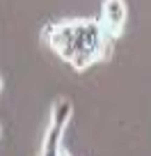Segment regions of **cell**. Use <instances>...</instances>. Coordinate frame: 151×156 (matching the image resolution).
<instances>
[{"label": "cell", "mask_w": 151, "mask_h": 156, "mask_svg": "<svg viewBox=\"0 0 151 156\" xmlns=\"http://www.w3.org/2000/svg\"><path fill=\"white\" fill-rule=\"evenodd\" d=\"M44 37L48 39L50 48L76 71H83L98 60L110 58L115 44L110 37H105L103 25L94 19L50 23L48 28H44Z\"/></svg>", "instance_id": "6da1fadb"}, {"label": "cell", "mask_w": 151, "mask_h": 156, "mask_svg": "<svg viewBox=\"0 0 151 156\" xmlns=\"http://www.w3.org/2000/svg\"><path fill=\"white\" fill-rule=\"evenodd\" d=\"M71 112H73L71 99L60 97L57 101L53 103V108H50V124H48V129H46L44 145H41L39 156H57L60 154V149H62V133H64L67 122L71 119Z\"/></svg>", "instance_id": "7a4b0ae2"}, {"label": "cell", "mask_w": 151, "mask_h": 156, "mask_svg": "<svg viewBox=\"0 0 151 156\" xmlns=\"http://www.w3.org/2000/svg\"><path fill=\"white\" fill-rule=\"evenodd\" d=\"M124 23H126V2L124 0H105L103 2V19H101L105 37L115 41L122 34Z\"/></svg>", "instance_id": "3957f363"}, {"label": "cell", "mask_w": 151, "mask_h": 156, "mask_svg": "<svg viewBox=\"0 0 151 156\" xmlns=\"http://www.w3.org/2000/svg\"><path fill=\"white\" fill-rule=\"evenodd\" d=\"M57 156H71V154H69L67 149H60V154H57Z\"/></svg>", "instance_id": "277c9868"}, {"label": "cell", "mask_w": 151, "mask_h": 156, "mask_svg": "<svg viewBox=\"0 0 151 156\" xmlns=\"http://www.w3.org/2000/svg\"><path fill=\"white\" fill-rule=\"evenodd\" d=\"M0 90H2V78H0Z\"/></svg>", "instance_id": "5b68a950"}]
</instances>
